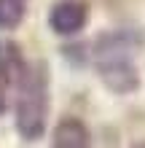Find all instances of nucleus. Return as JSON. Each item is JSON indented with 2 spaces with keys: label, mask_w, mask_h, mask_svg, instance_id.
<instances>
[{
  "label": "nucleus",
  "mask_w": 145,
  "mask_h": 148,
  "mask_svg": "<svg viewBox=\"0 0 145 148\" xmlns=\"http://www.w3.org/2000/svg\"><path fill=\"white\" fill-rule=\"evenodd\" d=\"M24 0H0V30H14L24 19Z\"/></svg>",
  "instance_id": "423d86ee"
},
{
  "label": "nucleus",
  "mask_w": 145,
  "mask_h": 148,
  "mask_svg": "<svg viewBox=\"0 0 145 148\" xmlns=\"http://www.w3.org/2000/svg\"><path fill=\"white\" fill-rule=\"evenodd\" d=\"M51 148H91L89 127L75 116H65L51 132Z\"/></svg>",
  "instance_id": "20e7f679"
},
{
  "label": "nucleus",
  "mask_w": 145,
  "mask_h": 148,
  "mask_svg": "<svg viewBox=\"0 0 145 148\" xmlns=\"http://www.w3.org/2000/svg\"><path fill=\"white\" fill-rule=\"evenodd\" d=\"M94 67L102 84L116 94H132L140 86L134 54L124 35H102L94 46Z\"/></svg>",
  "instance_id": "f03ea898"
},
{
  "label": "nucleus",
  "mask_w": 145,
  "mask_h": 148,
  "mask_svg": "<svg viewBox=\"0 0 145 148\" xmlns=\"http://www.w3.org/2000/svg\"><path fill=\"white\" fill-rule=\"evenodd\" d=\"M5 105H8V100H5V84L0 81V113L5 110Z\"/></svg>",
  "instance_id": "0eeeda50"
},
{
  "label": "nucleus",
  "mask_w": 145,
  "mask_h": 148,
  "mask_svg": "<svg viewBox=\"0 0 145 148\" xmlns=\"http://www.w3.org/2000/svg\"><path fill=\"white\" fill-rule=\"evenodd\" d=\"M16 97V129L24 140H38L48 121V70L43 62L24 65Z\"/></svg>",
  "instance_id": "f257e3e1"
},
{
  "label": "nucleus",
  "mask_w": 145,
  "mask_h": 148,
  "mask_svg": "<svg viewBox=\"0 0 145 148\" xmlns=\"http://www.w3.org/2000/svg\"><path fill=\"white\" fill-rule=\"evenodd\" d=\"M89 22V5L83 0H57L48 11V24L57 35H75Z\"/></svg>",
  "instance_id": "7ed1b4c3"
},
{
  "label": "nucleus",
  "mask_w": 145,
  "mask_h": 148,
  "mask_svg": "<svg viewBox=\"0 0 145 148\" xmlns=\"http://www.w3.org/2000/svg\"><path fill=\"white\" fill-rule=\"evenodd\" d=\"M134 148H145V143H140V145H134Z\"/></svg>",
  "instance_id": "6e6552de"
},
{
  "label": "nucleus",
  "mask_w": 145,
  "mask_h": 148,
  "mask_svg": "<svg viewBox=\"0 0 145 148\" xmlns=\"http://www.w3.org/2000/svg\"><path fill=\"white\" fill-rule=\"evenodd\" d=\"M24 70V62L19 57V51H16L14 43H0V81H11L16 84L19 81V75Z\"/></svg>",
  "instance_id": "39448f33"
}]
</instances>
